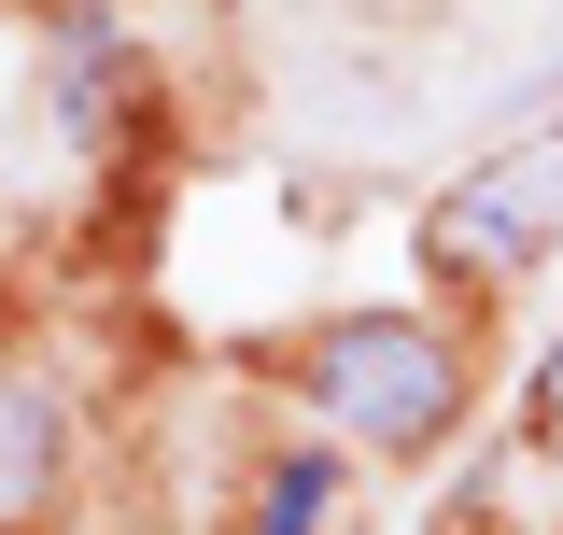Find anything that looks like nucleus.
I'll use <instances>...</instances> for the list:
<instances>
[{"mask_svg": "<svg viewBox=\"0 0 563 535\" xmlns=\"http://www.w3.org/2000/svg\"><path fill=\"white\" fill-rule=\"evenodd\" d=\"M310 408L339 437H366V451H437L465 423V367L409 310H339V325L310 338Z\"/></svg>", "mask_w": 563, "mask_h": 535, "instance_id": "nucleus-1", "label": "nucleus"}, {"mask_svg": "<svg viewBox=\"0 0 563 535\" xmlns=\"http://www.w3.org/2000/svg\"><path fill=\"white\" fill-rule=\"evenodd\" d=\"M536 254H563V128H536V141H507V155H479L451 198H437V268H536Z\"/></svg>", "mask_w": 563, "mask_h": 535, "instance_id": "nucleus-2", "label": "nucleus"}, {"mask_svg": "<svg viewBox=\"0 0 563 535\" xmlns=\"http://www.w3.org/2000/svg\"><path fill=\"white\" fill-rule=\"evenodd\" d=\"M70 479V395L43 367H0V535H29Z\"/></svg>", "mask_w": 563, "mask_h": 535, "instance_id": "nucleus-3", "label": "nucleus"}, {"mask_svg": "<svg viewBox=\"0 0 563 535\" xmlns=\"http://www.w3.org/2000/svg\"><path fill=\"white\" fill-rule=\"evenodd\" d=\"M324 493H339L324 466H282V479H268V507H254V535H310V522H324Z\"/></svg>", "mask_w": 563, "mask_h": 535, "instance_id": "nucleus-4", "label": "nucleus"}]
</instances>
